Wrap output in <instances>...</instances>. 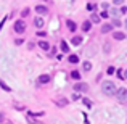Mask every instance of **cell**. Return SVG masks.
Instances as JSON below:
<instances>
[{
    "instance_id": "cell-7",
    "label": "cell",
    "mask_w": 127,
    "mask_h": 124,
    "mask_svg": "<svg viewBox=\"0 0 127 124\" xmlns=\"http://www.w3.org/2000/svg\"><path fill=\"white\" fill-rule=\"evenodd\" d=\"M50 81H52V78H50L48 74H42V76H39V82H40V84H48Z\"/></svg>"
},
{
    "instance_id": "cell-1",
    "label": "cell",
    "mask_w": 127,
    "mask_h": 124,
    "mask_svg": "<svg viewBox=\"0 0 127 124\" xmlns=\"http://www.w3.org/2000/svg\"><path fill=\"white\" fill-rule=\"evenodd\" d=\"M101 90L105 92V95H114L116 93V85L113 81H103L101 82Z\"/></svg>"
},
{
    "instance_id": "cell-23",
    "label": "cell",
    "mask_w": 127,
    "mask_h": 124,
    "mask_svg": "<svg viewBox=\"0 0 127 124\" xmlns=\"http://www.w3.org/2000/svg\"><path fill=\"white\" fill-rule=\"evenodd\" d=\"M95 8H96L95 3H87V10H90V11H92V10H95Z\"/></svg>"
},
{
    "instance_id": "cell-6",
    "label": "cell",
    "mask_w": 127,
    "mask_h": 124,
    "mask_svg": "<svg viewBox=\"0 0 127 124\" xmlns=\"http://www.w3.org/2000/svg\"><path fill=\"white\" fill-rule=\"evenodd\" d=\"M35 13H39V15H48V8L42 6V5H37L35 6Z\"/></svg>"
},
{
    "instance_id": "cell-3",
    "label": "cell",
    "mask_w": 127,
    "mask_h": 124,
    "mask_svg": "<svg viewBox=\"0 0 127 124\" xmlns=\"http://www.w3.org/2000/svg\"><path fill=\"white\" fill-rule=\"evenodd\" d=\"M87 90H89V84H85V82L74 84V92H87Z\"/></svg>"
},
{
    "instance_id": "cell-36",
    "label": "cell",
    "mask_w": 127,
    "mask_h": 124,
    "mask_svg": "<svg viewBox=\"0 0 127 124\" xmlns=\"http://www.w3.org/2000/svg\"><path fill=\"white\" fill-rule=\"evenodd\" d=\"M124 26H126V28H127V19H126V21H124Z\"/></svg>"
},
{
    "instance_id": "cell-14",
    "label": "cell",
    "mask_w": 127,
    "mask_h": 124,
    "mask_svg": "<svg viewBox=\"0 0 127 124\" xmlns=\"http://www.w3.org/2000/svg\"><path fill=\"white\" fill-rule=\"evenodd\" d=\"M60 47H61V50H63L64 53H68V52H69V47H68V43H66L64 41H61V43H60Z\"/></svg>"
},
{
    "instance_id": "cell-10",
    "label": "cell",
    "mask_w": 127,
    "mask_h": 124,
    "mask_svg": "<svg viewBox=\"0 0 127 124\" xmlns=\"http://www.w3.org/2000/svg\"><path fill=\"white\" fill-rule=\"evenodd\" d=\"M90 29H92V21H84V24H82V31L89 32Z\"/></svg>"
},
{
    "instance_id": "cell-5",
    "label": "cell",
    "mask_w": 127,
    "mask_h": 124,
    "mask_svg": "<svg viewBox=\"0 0 127 124\" xmlns=\"http://www.w3.org/2000/svg\"><path fill=\"white\" fill-rule=\"evenodd\" d=\"M113 39H114V41H124L126 34L121 32V31H114V32H113Z\"/></svg>"
},
{
    "instance_id": "cell-13",
    "label": "cell",
    "mask_w": 127,
    "mask_h": 124,
    "mask_svg": "<svg viewBox=\"0 0 127 124\" xmlns=\"http://www.w3.org/2000/svg\"><path fill=\"white\" fill-rule=\"evenodd\" d=\"M69 63H72V65L79 63V56L77 55H69Z\"/></svg>"
},
{
    "instance_id": "cell-11",
    "label": "cell",
    "mask_w": 127,
    "mask_h": 124,
    "mask_svg": "<svg viewBox=\"0 0 127 124\" xmlns=\"http://www.w3.org/2000/svg\"><path fill=\"white\" fill-rule=\"evenodd\" d=\"M113 31V24H103L101 26V32L106 34V32H111Z\"/></svg>"
},
{
    "instance_id": "cell-2",
    "label": "cell",
    "mask_w": 127,
    "mask_h": 124,
    "mask_svg": "<svg viewBox=\"0 0 127 124\" xmlns=\"http://www.w3.org/2000/svg\"><path fill=\"white\" fill-rule=\"evenodd\" d=\"M13 28H15V32H18V34H23V32L26 31V24H24V21H23V19H18V21L15 23V26H13Z\"/></svg>"
},
{
    "instance_id": "cell-26",
    "label": "cell",
    "mask_w": 127,
    "mask_h": 124,
    "mask_svg": "<svg viewBox=\"0 0 127 124\" xmlns=\"http://www.w3.org/2000/svg\"><path fill=\"white\" fill-rule=\"evenodd\" d=\"M113 3H114V5H122L124 0H113Z\"/></svg>"
},
{
    "instance_id": "cell-19",
    "label": "cell",
    "mask_w": 127,
    "mask_h": 124,
    "mask_svg": "<svg viewBox=\"0 0 127 124\" xmlns=\"http://www.w3.org/2000/svg\"><path fill=\"white\" fill-rule=\"evenodd\" d=\"M90 21L92 23H100V16L98 15H92L90 16Z\"/></svg>"
},
{
    "instance_id": "cell-12",
    "label": "cell",
    "mask_w": 127,
    "mask_h": 124,
    "mask_svg": "<svg viewBox=\"0 0 127 124\" xmlns=\"http://www.w3.org/2000/svg\"><path fill=\"white\" fill-rule=\"evenodd\" d=\"M39 47H40L42 50H48L50 48V43L47 42V41H40V42H39Z\"/></svg>"
},
{
    "instance_id": "cell-28",
    "label": "cell",
    "mask_w": 127,
    "mask_h": 124,
    "mask_svg": "<svg viewBox=\"0 0 127 124\" xmlns=\"http://www.w3.org/2000/svg\"><path fill=\"white\" fill-rule=\"evenodd\" d=\"M81 98V95H79V93H72V100H79Z\"/></svg>"
},
{
    "instance_id": "cell-4",
    "label": "cell",
    "mask_w": 127,
    "mask_h": 124,
    "mask_svg": "<svg viewBox=\"0 0 127 124\" xmlns=\"http://www.w3.org/2000/svg\"><path fill=\"white\" fill-rule=\"evenodd\" d=\"M116 97H118L121 102H124V100L127 98V89H119V90H116V93H114Z\"/></svg>"
},
{
    "instance_id": "cell-35",
    "label": "cell",
    "mask_w": 127,
    "mask_h": 124,
    "mask_svg": "<svg viewBox=\"0 0 127 124\" xmlns=\"http://www.w3.org/2000/svg\"><path fill=\"white\" fill-rule=\"evenodd\" d=\"M122 76H124V78L127 79V69H126V73H122Z\"/></svg>"
},
{
    "instance_id": "cell-27",
    "label": "cell",
    "mask_w": 127,
    "mask_h": 124,
    "mask_svg": "<svg viewBox=\"0 0 127 124\" xmlns=\"http://www.w3.org/2000/svg\"><path fill=\"white\" fill-rule=\"evenodd\" d=\"M113 73H114V66H109L108 68V74H113Z\"/></svg>"
},
{
    "instance_id": "cell-29",
    "label": "cell",
    "mask_w": 127,
    "mask_h": 124,
    "mask_svg": "<svg viewBox=\"0 0 127 124\" xmlns=\"http://www.w3.org/2000/svg\"><path fill=\"white\" fill-rule=\"evenodd\" d=\"M118 76H119V79H124V76H122V69H119V71H118Z\"/></svg>"
},
{
    "instance_id": "cell-16",
    "label": "cell",
    "mask_w": 127,
    "mask_h": 124,
    "mask_svg": "<svg viewBox=\"0 0 127 124\" xmlns=\"http://www.w3.org/2000/svg\"><path fill=\"white\" fill-rule=\"evenodd\" d=\"M0 87H2V89L5 90V92H11V89H10V87H8V85H6L5 82L2 81V79H0Z\"/></svg>"
},
{
    "instance_id": "cell-9",
    "label": "cell",
    "mask_w": 127,
    "mask_h": 124,
    "mask_svg": "<svg viewBox=\"0 0 127 124\" xmlns=\"http://www.w3.org/2000/svg\"><path fill=\"white\" fill-rule=\"evenodd\" d=\"M82 41H84V39H82L81 36H76V37H72V39H71V43L77 47V45H81V43H82Z\"/></svg>"
},
{
    "instance_id": "cell-34",
    "label": "cell",
    "mask_w": 127,
    "mask_h": 124,
    "mask_svg": "<svg viewBox=\"0 0 127 124\" xmlns=\"http://www.w3.org/2000/svg\"><path fill=\"white\" fill-rule=\"evenodd\" d=\"M121 13H127V6H122V8H121Z\"/></svg>"
},
{
    "instance_id": "cell-18",
    "label": "cell",
    "mask_w": 127,
    "mask_h": 124,
    "mask_svg": "<svg viewBox=\"0 0 127 124\" xmlns=\"http://www.w3.org/2000/svg\"><path fill=\"white\" fill-rule=\"evenodd\" d=\"M71 78L76 79V81H79V79H81V74H79V71H76V69H74V71L71 73Z\"/></svg>"
},
{
    "instance_id": "cell-31",
    "label": "cell",
    "mask_w": 127,
    "mask_h": 124,
    "mask_svg": "<svg viewBox=\"0 0 127 124\" xmlns=\"http://www.w3.org/2000/svg\"><path fill=\"white\" fill-rule=\"evenodd\" d=\"M15 43H16V45H21V43H23V39H16Z\"/></svg>"
},
{
    "instance_id": "cell-25",
    "label": "cell",
    "mask_w": 127,
    "mask_h": 124,
    "mask_svg": "<svg viewBox=\"0 0 127 124\" xmlns=\"http://www.w3.org/2000/svg\"><path fill=\"white\" fill-rule=\"evenodd\" d=\"M113 24H114V26H121V21H119V19L114 16V19H113Z\"/></svg>"
},
{
    "instance_id": "cell-37",
    "label": "cell",
    "mask_w": 127,
    "mask_h": 124,
    "mask_svg": "<svg viewBox=\"0 0 127 124\" xmlns=\"http://www.w3.org/2000/svg\"><path fill=\"white\" fill-rule=\"evenodd\" d=\"M47 2H50V0H47Z\"/></svg>"
},
{
    "instance_id": "cell-15",
    "label": "cell",
    "mask_w": 127,
    "mask_h": 124,
    "mask_svg": "<svg viewBox=\"0 0 127 124\" xmlns=\"http://www.w3.org/2000/svg\"><path fill=\"white\" fill-rule=\"evenodd\" d=\"M34 26L42 28V26H43V19H42V18H35V19H34Z\"/></svg>"
},
{
    "instance_id": "cell-17",
    "label": "cell",
    "mask_w": 127,
    "mask_h": 124,
    "mask_svg": "<svg viewBox=\"0 0 127 124\" xmlns=\"http://www.w3.org/2000/svg\"><path fill=\"white\" fill-rule=\"evenodd\" d=\"M82 102H84V105L87 106V108H92V105H93V103H92V100H89V98L85 97V98H82Z\"/></svg>"
},
{
    "instance_id": "cell-33",
    "label": "cell",
    "mask_w": 127,
    "mask_h": 124,
    "mask_svg": "<svg viewBox=\"0 0 127 124\" xmlns=\"http://www.w3.org/2000/svg\"><path fill=\"white\" fill-rule=\"evenodd\" d=\"M5 21H6V18H3V19H2V21H0V29H2V26H3V24H5Z\"/></svg>"
},
{
    "instance_id": "cell-21",
    "label": "cell",
    "mask_w": 127,
    "mask_h": 124,
    "mask_svg": "<svg viewBox=\"0 0 127 124\" xmlns=\"http://www.w3.org/2000/svg\"><path fill=\"white\" fill-rule=\"evenodd\" d=\"M84 69H85V71H90V69H92V63H90V61H85L84 63Z\"/></svg>"
},
{
    "instance_id": "cell-20",
    "label": "cell",
    "mask_w": 127,
    "mask_h": 124,
    "mask_svg": "<svg viewBox=\"0 0 127 124\" xmlns=\"http://www.w3.org/2000/svg\"><path fill=\"white\" fill-rule=\"evenodd\" d=\"M103 50H105V53H109V50H111V43L106 42V43H105V47H103Z\"/></svg>"
},
{
    "instance_id": "cell-22",
    "label": "cell",
    "mask_w": 127,
    "mask_h": 124,
    "mask_svg": "<svg viewBox=\"0 0 127 124\" xmlns=\"http://www.w3.org/2000/svg\"><path fill=\"white\" fill-rule=\"evenodd\" d=\"M68 105V102H66L64 98H61V100H58V106H66Z\"/></svg>"
},
{
    "instance_id": "cell-30",
    "label": "cell",
    "mask_w": 127,
    "mask_h": 124,
    "mask_svg": "<svg viewBox=\"0 0 127 124\" xmlns=\"http://www.w3.org/2000/svg\"><path fill=\"white\" fill-rule=\"evenodd\" d=\"M37 36H39V37H45L47 34H45V32H43V31H40V32H37Z\"/></svg>"
},
{
    "instance_id": "cell-24",
    "label": "cell",
    "mask_w": 127,
    "mask_h": 124,
    "mask_svg": "<svg viewBox=\"0 0 127 124\" xmlns=\"http://www.w3.org/2000/svg\"><path fill=\"white\" fill-rule=\"evenodd\" d=\"M21 15H23V18H26V16L29 15V8H24V10L21 11Z\"/></svg>"
},
{
    "instance_id": "cell-32",
    "label": "cell",
    "mask_w": 127,
    "mask_h": 124,
    "mask_svg": "<svg viewBox=\"0 0 127 124\" xmlns=\"http://www.w3.org/2000/svg\"><path fill=\"white\" fill-rule=\"evenodd\" d=\"M108 16H109V13H106V11L101 13V18H108Z\"/></svg>"
},
{
    "instance_id": "cell-8",
    "label": "cell",
    "mask_w": 127,
    "mask_h": 124,
    "mask_svg": "<svg viewBox=\"0 0 127 124\" xmlns=\"http://www.w3.org/2000/svg\"><path fill=\"white\" fill-rule=\"evenodd\" d=\"M66 26H68L69 31H76V29H77V24H76L72 19H68V21H66Z\"/></svg>"
}]
</instances>
